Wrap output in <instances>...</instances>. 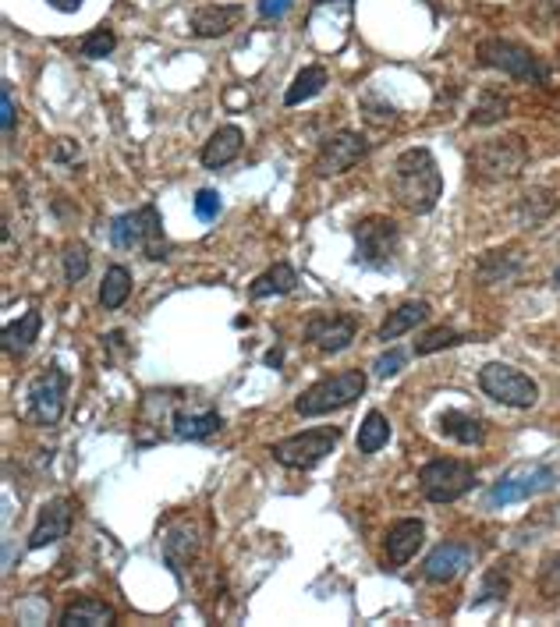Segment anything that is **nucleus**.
I'll return each mask as SVG.
<instances>
[{"label":"nucleus","mask_w":560,"mask_h":627,"mask_svg":"<svg viewBox=\"0 0 560 627\" xmlns=\"http://www.w3.org/2000/svg\"><path fill=\"white\" fill-rule=\"evenodd\" d=\"M390 192L397 206H405L415 217H426V213L437 209L444 195V174H440L437 156L426 146L405 150L390 167Z\"/></svg>","instance_id":"1"},{"label":"nucleus","mask_w":560,"mask_h":627,"mask_svg":"<svg viewBox=\"0 0 560 627\" xmlns=\"http://www.w3.org/2000/svg\"><path fill=\"white\" fill-rule=\"evenodd\" d=\"M405 358H408V351H401V348H390L387 354H379L376 362H373V372L379 376V380H387V376H394V372H401V366H405Z\"/></svg>","instance_id":"38"},{"label":"nucleus","mask_w":560,"mask_h":627,"mask_svg":"<svg viewBox=\"0 0 560 627\" xmlns=\"http://www.w3.org/2000/svg\"><path fill=\"white\" fill-rule=\"evenodd\" d=\"M132 295V270L129 266H106V274H103V284H100V306L103 309H121L124 301H129Z\"/></svg>","instance_id":"28"},{"label":"nucleus","mask_w":560,"mask_h":627,"mask_svg":"<svg viewBox=\"0 0 560 627\" xmlns=\"http://www.w3.org/2000/svg\"><path fill=\"white\" fill-rule=\"evenodd\" d=\"M476 53H479V64L497 68V71H503V75H511L518 82H529V85H547L550 82V68L543 64V58H536L526 43L490 35V40L479 43Z\"/></svg>","instance_id":"5"},{"label":"nucleus","mask_w":560,"mask_h":627,"mask_svg":"<svg viewBox=\"0 0 560 627\" xmlns=\"http://www.w3.org/2000/svg\"><path fill=\"white\" fill-rule=\"evenodd\" d=\"M61 266H64V280L68 284H79L85 274H89V248L82 241H71L61 256Z\"/></svg>","instance_id":"35"},{"label":"nucleus","mask_w":560,"mask_h":627,"mask_svg":"<svg viewBox=\"0 0 560 627\" xmlns=\"http://www.w3.org/2000/svg\"><path fill=\"white\" fill-rule=\"evenodd\" d=\"M532 14H536V22H543L547 29L560 25V0H536Z\"/></svg>","instance_id":"39"},{"label":"nucleus","mask_w":560,"mask_h":627,"mask_svg":"<svg viewBox=\"0 0 560 627\" xmlns=\"http://www.w3.org/2000/svg\"><path fill=\"white\" fill-rule=\"evenodd\" d=\"M340 443V429H305V433H295V436H284L277 440L274 446H269V454H274L277 464H284V469L292 472H309L316 469V464L334 454V446Z\"/></svg>","instance_id":"8"},{"label":"nucleus","mask_w":560,"mask_h":627,"mask_svg":"<svg viewBox=\"0 0 560 627\" xmlns=\"http://www.w3.org/2000/svg\"><path fill=\"white\" fill-rule=\"evenodd\" d=\"M224 429V419L221 411H177V415L171 419V433L177 440H210L213 433H221Z\"/></svg>","instance_id":"23"},{"label":"nucleus","mask_w":560,"mask_h":627,"mask_svg":"<svg viewBox=\"0 0 560 627\" xmlns=\"http://www.w3.org/2000/svg\"><path fill=\"white\" fill-rule=\"evenodd\" d=\"M390 440V422L384 411H369V415L363 419V425H358V451L363 454H376V451H384Z\"/></svg>","instance_id":"30"},{"label":"nucleus","mask_w":560,"mask_h":627,"mask_svg":"<svg viewBox=\"0 0 560 627\" xmlns=\"http://www.w3.org/2000/svg\"><path fill=\"white\" fill-rule=\"evenodd\" d=\"M0 124H4L8 135L14 132V100H11V89L8 85L0 89Z\"/></svg>","instance_id":"41"},{"label":"nucleus","mask_w":560,"mask_h":627,"mask_svg":"<svg viewBox=\"0 0 560 627\" xmlns=\"http://www.w3.org/2000/svg\"><path fill=\"white\" fill-rule=\"evenodd\" d=\"M298 288V274H295V266H287V263H274L269 266L266 274H259L256 280H252V301H263V298H281V295H292Z\"/></svg>","instance_id":"24"},{"label":"nucleus","mask_w":560,"mask_h":627,"mask_svg":"<svg viewBox=\"0 0 560 627\" xmlns=\"http://www.w3.org/2000/svg\"><path fill=\"white\" fill-rule=\"evenodd\" d=\"M419 486L429 504H455V500L476 490V469L458 458L426 461L419 472Z\"/></svg>","instance_id":"6"},{"label":"nucleus","mask_w":560,"mask_h":627,"mask_svg":"<svg viewBox=\"0 0 560 627\" xmlns=\"http://www.w3.org/2000/svg\"><path fill=\"white\" fill-rule=\"evenodd\" d=\"M503 117H511V96L508 93H482L479 103L468 114V124L486 129V124H500Z\"/></svg>","instance_id":"31"},{"label":"nucleus","mask_w":560,"mask_h":627,"mask_svg":"<svg viewBox=\"0 0 560 627\" xmlns=\"http://www.w3.org/2000/svg\"><path fill=\"white\" fill-rule=\"evenodd\" d=\"M363 111H366V121H373V124H394V117H397L390 103L373 106V100H366V96H363Z\"/></svg>","instance_id":"40"},{"label":"nucleus","mask_w":560,"mask_h":627,"mask_svg":"<svg viewBox=\"0 0 560 627\" xmlns=\"http://www.w3.org/2000/svg\"><path fill=\"white\" fill-rule=\"evenodd\" d=\"M529 164V146L521 135H500V138H486L468 153V174L476 182L497 185V182H511Z\"/></svg>","instance_id":"3"},{"label":"nucleus","mask_w":560,"mask_h":627,"mask_svg":"<svg viewBox=\"0 0 560 627\" xmlns=\"http://www.w3.org/2000/svg\"><path fill=\"white\" fill-rule=\"evenodd\" d=\"M242 146H245V132L238 129V124H224V129H216L203 142V153H198V160H203V167H210V171L227 167L231 160H238Z\"/></svg>","instance_id":"19"},{"label":"nucleus","mask_w":560,"mask_h":627,"mask_svg":"<svg viewBox=\"0 0 560 627\" xmlns=\"http://www.w3.org/2000/svg\"><path fill=\"white\" fill-rule=\"evenodd\" d=\"M242 18H245L242 4H203L189 14V29L198 40H216V35H227Z\"/></svg>","instance_id":"17"},{"label":"nucleus","mask_w":560,"mask_h":627,"mask_svg":"<svg viewBox=\"0 0 560 627\" xmlns=\"http://www.w3.org/2000/svg\"><path fill=\"white\" fill-rule=\"evenodd\" d=\"M118 50V35L111 29H96V32H89L85 40L79 43V53L89 61H100V58H111V53Z\"/></svg>","instance_id":"34"},{"label":"nucleus","mask_w":560,"mask_h":627,"mask_svg":"<svg viewBox=\"0 0 560 627\" xmlns=\"http://www.w3.org/2000/svg\"><path fill=\"white\" fill-rule=\"evenodd\" d=\"M553 209H557V195L550 188H529L518 203V224L521 227H539Z\"/></svg>","instance_id":"29"},{"label":"nucleus","mask_w":560,"mask_h":627,"mask_svg":"<svg viewBox=\"0 0 560 627\" xmlns=\"http://www.w3.org/2000/svg\"><path fill=\"white\" fill-rule=\"evenodd\" d=\"M369 150H373V142L363 132H352V129L337 132V135H330L319 146V153L313 160V174L316 177H340V174H348L358 164V160L369 156Z\"/></svg>","instance_id":"12"},{"label":"nucleus","mask_w":560,"mask_h":627,"mask_svg":"<svg viewBox=\"0 0 560 627\" xmlns=\"http://www.w3.org/2000/svg\"><path fill=\"white\" fill-rule=\"evenodd\" d=\"M221 209H224V199H221V192L216 188H198L195 192V217L198 220H216L221 217Z\"/></svg>","instance_id":"37"},{"label":"nucleus","mask_w":560,"mask_h":627,"mask_svg":"<svg viewBox=\"0 0 560 627\" xmlns=\"http://www.w3.org/2000/svg\"><path fill=\"white\" fill-rule=\"evenodd\" d=\"M358 333V319L352 312H316L305 322V340L323 354H340L352 348V340Z\"/></svg>","instance_id":"13"},{"label":"nucleus","mask_w":560,"mask_h":627,"mask_svg":"<svg viewBox=\"0 0 560 627\" xmlns=\"http://www.w3.org/2000/svg\"><path fill=\"white\" fill-rule=\"evenodd\" d=\"M557 469L550 464H521V469H511L503 479H497L490 493H486V507H508V504H521L536 493H547L557 482Z\"/></svg>","instance_id":"11"},{"label":"nucleus","mask_w":560,"mask_h":627,"mask_svg":"<svg viewBox=\"0 0 560 627\" xmlns=\"http://www.w3.org/2000/svg\"><path fill=\"white\" fill-rule=\"evenodd\" d=\"M71 532V500L58 496L50 500V504H43L40 511V522H35L32 535H29V549H43V546H53L68 539Z\"/></svg>","instance_id":"16"},{"label":"nucleus","mask_w":560,"mask_h":627,"mask_svg":"<svg viewBox=\"0 0 560 627\" xmlns=\"http://www.w3.org/2000/svg\"><path fill=\"white\" fill-rule=\"evenodd\" d=\"M479 387L486 398H493L497 404H508V408H536L539 401V383L532 376H526L521 369L508 366V362H490L479 369Z\"/></svg>","instance_id":"9"},{"label":"nucleus","mask_w":560,"mask_h":627,"mask_svg":"<svg viewBox=\"0 0 560 627\" xmlns=\"http://www.w3.org/2000/svg\"><path fill=\"white\" fill-rule=\"evenodd\" d=\"M40 330H43V312L29 309L18 322H8L4 327V333H0V348H4V354H11V358H26L35 340H40Z\"/></svg>","instance_id":"21"},{"label":"nucleus","mask_w":560,"mask_h":627,"mask_svg":"<svg viewBox=\"0 0 560 627\" xmlns=\"http://www.w3.org/2000/svg\"><path fill=\"white\" fill-rule=\"evenodd\" d=\"M111 241H114V248H121V253H142L153 263L167 259V253H171L167 235H164V217H160V209L153 203L114 217Z\"/></svg>","instance_id":"2"},{"label":"nucleus","mask_w":560,"mask_h":627,"mask_svg":"<svg viewBox=\"0 0 560 627\" xmlns=\"http://www.w3.org/2000/svg\"><path fill=\"white\" fill-rule=\"evenodd\" d=\"M401 248V227L390 217H366L355 224V263L366 270H387Z\"/></svg>","instance_id":"7"},{"label":"nucleus","mask_w":560,"mask_h":627,"mask_svg":"<svg viewBox=\"0 0 560 627\" xmlns=\"http://www.w3.org/2000/svg\"><path fill=\"white\" fill-rule=\"evenodd\" d=\"M50 8H58V11H79L82 8V0H47Z\"/></svg>","instance_id":"43"},{"label":"nucleus","mask_w":560,"mask_h":627,"mask_svg":"<svg viewBox=\"0 0 560 627\" xmlns=\"http://www.w3.org/2000/svg\"><path fill=\"white\" fill-rule=\"evenodd\" d=\"M64 398H68V372L50 362L26 390V419L35 425H58L64 415Z\"/></svg>","instance_id":"10"},{"label":"nucleus","mask_w":560,"mask_h":627,"mask_svg":"<svg viewBox=\"0 0 560 627\" xmlns=\"http://www.w3.org/2000/svg\"><path fill=\"white\" fill-rule=\"evenodd\" d=\"M195 553H198V532H195V525L177 522L164 535V564L174 571V575H182V571L195 561Z\"/></svg>","instance_id":"22"},{"label":"nucleus","mask_w":560,"mask_h":627,"mask_svg":"<svg viewBox=\"0 0 560 627\" xmlns=\"http://www.w3.org/2000/svg\"><path fill=\"white\" fill-rule=\"evenodd\" d=\"M327 82H330V75H327V68H323V64L302 68L298 75H295V82L287 85L284 103H287V106H298V103H305V100H313V96L323 93V89H327Z\"/></svg>","instance_id":"27"},{"label":"nucleus","mask_w":560,"mask_h":627,"mask_svg":"<svg viewBox=\"0 0 560 627\" xmlns=\"http://www.w3.org/2000/svg\"><path fill=\"white\" fill-rule=\"evenodd\" d=\"M287 8H292V0H259V18H281Z\"/></svg>","instance_id":"42"},{"label":"nucleus","mask_w":560,"mask_h":627,"mask_svg":"<svg viewBox=\"0 0 560 627\" xmlns=\"http://www.w3.org/2000/svg\"><path fill=\"white\" fill-rule=\"evenodd\" d=\"M461 333L458 330H450V327H437V330H429L422 333L419 340H415V354H432V351H444V348H455L461 345Z\"/></svg>","instance_id":"36"},{"label":"nucleus","mask_w":560,"mask_h":627,"mask_svg":"<svg viewBox=\"0 0 560 627\" xmlns=\"http://www.w3.org/2000/svg\"><path fill=\"white\" fill-rule=\"evenodd\" d=\"M429 319V301H405V306H397L387 319H384V327L376 330V340H397V337H405L408 330H415L419 322Z\"/></svg>","instance_id":"25"},{"label":"nucleus","mask_w":560,"mask_h":627,"mask_svg":"<svg viewBox=\"0 0 560 627\" xmlns=\"http://www.w3.org/2000/svg\"><path fill=\"white\" fill-rule=\"evenodd\" d=\"M508 593H511V571H508V564H493L490 571H486V578H482V585H479V593H476L472 606L508 599Z\"/></svg>","instance_id":"32"},{"label":"nucleus","mask_w":560,"mask_h":627,"mask_svg":"<svg viewBox=\"0 0 560 627\" xmlns=\"http://www.w3.org/2000/svg\"><path fill=\"white\" fill-rule=\"evenodd\" d=\"M476 561V549L468 543H440L422 564V578L429 585H450L458 575H465Z\"/></svg>","instance_id":"14"},{"label":"nucleus","mask_w":560,"mask_h":627,"mask_svg":"<svg viewBox=\"0 0 560 627\" xmlns=\"http://www.w3.org/2000/svg\"><path fill=\"white\" fill-rule=\"evenodd\" d=\"M536 588L547 603H560V549L547 553L536 571Z\"/></svg>","instance_id":"33"},{"label":"nucleus","mask_w":560,"mask_h":627,"mask_svg":"<svg viewBox=\"0 0 560 627\" xmlns=\"http://www.w3.org/2000/svg\"><path fill=\"white\" fill-rule=\"evenodd\" d=\"M437 429L447 440H455L461 446H482L486 443V419L476 415V411H458V408L440 411Z\"/></svg>","instance_id":"18"},{"label":"nucleus","mask_w":560,"mask_h":627,"mask_svg":"<svg viewBox=\"0 0 560 627\" xmlns=\"http://www.w3.org/2000/svg\"><path fill=\"white\" fill-rule=\"evenodd\" d=\"M553 288H560V266H557V274H553Z\"/></svg>","instance_id":"44"},{"label":"nucleus","mask_w":560,"mask_h":627,"mask_svg":"<svg viewBox=\"0 0 560 627\" xmlns=\"http://www.w3.org/2000/svg\"><path fill=\"white\" fill-rule=\"evenodd\" d=\"M316 4H330V0H316Z\"/></svg>","instance_id":"45"},{"label":"nucleus","mask_w":560,"mask_h":627,"mask_svg":"<svg viewBox=\"0 0 560 627\" xmlns=\"http://www.w3.org/2000/svg\"><path fill=\"white\" fill-rule=\"evenodd\" d=\"M111 624H118V610L96 596H79L61 614V627H111Z\"/></svg>","instance_id":"20"},{"label":"nucleus","mask_w":560,"mask_h":627,"mask_svg":"<svg viewBox=\"0 0 560 627\" xmlns=\"http://www.w3.org/2000/svg\"><path fill=\"white\" fill-rule=\"evenodd\" d=\"M363 393H366V372L363 369H345V372H334V376L316 380L295 401V411L302 419H319V415H330V411L355 404Z\"/></svg>","instance_id":"4"},{"label":"nucleus","mask_w":560,"mask_h":627,"mask_svg":"<svg viewBox=\"0 0 560 627\" xmlns=\"http://www.w3.org/2000/svg\"><path fill=\"white\" fill-rule=\"evenodd\" d=\"M518 274H521V256L511 253V248H503V253H482L476 266V277L482 284H503Z\"/></svg>","instance_id":"26"},{"label":"nucleus","mask_w":560,"mask_h":627,"mask_svg":"<svg viewBox=\"0 0 560 627\" xmlns=\"http://www.w3.org/2000/svg\"><path fill=\"white\" fill-rule=\"evenodd\" d=\"M422 539H426V525L419 517H401V522H394L384 535V557L390 567H405L415 553L422 549Z\"/></svg>","instance_id":"15"}]
</instances>
